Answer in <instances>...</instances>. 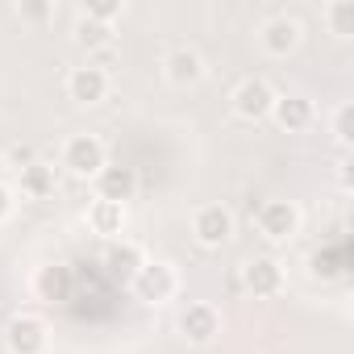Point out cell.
<instances>
[{
	"instance_id": "1",
	"label": "cell",
	"mask_w": 354,
	"mask_h": 354,
	"mask_svg": "<svg viewBox=\"0 0 354 354\" xmlns=\"http://www.w3.org/2000/svg\"><path fill=\"white\" fill-rule=\"evenodd\" d=\"M129 288H133V296L142 304H167V300H175V292H180V271H175L167 259H146L138 267V275L129 279Z\"/></svg>"
},
{
	"instance_id": "2",
	"label": "cell",
	"mask_w": 354,
	"mask_h": 354,
	"mask_svg": "<svg viewBox=\"0 0 354 354\" xmlns=\"http://www.w3.org/2000/svg\"><path fill=\"white\" fill-rule=\"evenodd\" d=\"M109 162V150L96 133H71L63 142V167L75 175V180H96Z\"/></svg>"
},
{
	"instance_id": "3",
	"label": "cell",
	"mask_w": 354,
	"mask_h": 354,
	"mask_svg": "<svg viewBox=\"0 0 354 354\" xmlns=\"http://www.w3.org/2000/svg\"><path fill=\"white\" fill-rule=\"evenodd\" d=\"M50 346V325L34 313H17L5 325V350L9 354H46Z\"/></svg>"
},
{
	"instance_id": "4",
	"label": "cell",
	"mask_w": 354,
	"mask_h": 354,
	"mask_svg": "<svg viewBox=\"0 0 354 354\" xmlns=\"http://www.w3.org/2000/svg\"><path fill=\"white\" fill-rule=\"evenodd\" d=\"M275 96H279V92H275L263 75H246V80L234 88L230 104H234V113H238L242 121H267V117H271Z\"/></svg>"
},
{
	"instance_id": "5",
	"label": "cell",
	"mask_w": 354,
	"mask_h": 354,
	"mask_svg": "<svg viewBox=\"0 0 354 354\" xmlns=\"http://www.w3.org/2000/svg\"><path fill=\"white\" fill-rule=\"evenodd\" d=\"M254 225H259V234L267 238V242H292L296 234H300V209L292 205V201H267L263 209H259V217H254Z\"/></svg>"
},
{
	"instance_id": "6",
	"label": "cell",
	"mask_w": 354,
	"mask_h": 354,
	"mask_svg": "<svg viewBox=\"0 0 354 354\" xmlns=\"http://www.w3.org/2000/svg\"><path fill=\"white\" fill-rule=\"evenodd\" d=\"M192 238L205 246V250H217L234 238V213L225 205H201L192 213Z\"/></svg>"
},
{
	"instance_id": "7",
	"label": "cell",
	"mask_w": 354,
	"mask_h": 354,
	"mask_svg": "<svg viewBox=\"0 0 354 354\" xmlns=\"http://www.w3.org/2000/svg\"><path fill=\"white\" fill-rule=\"evenodd\" d=\"M175 329H180V337L188 346H213L221 333V313L213 304H188L180 313V321H175Z\"/></svg>"
},
{
	"instance_id": "8",
	"label": "cell",
	"mask_w": 354,
	"mask_h": 354,
	"mask_svg": "<svg viewBox=\"0 0 354 354\" xmlns=\"http://www.w3.org/2000/svg\"><path fill=\"white\" fill-rule=\"evenodd\" d=\"M109 88H113L109 71H104V67H92V63H88V67H71V75H67V96H71L75 104H84V109L109 100Z\"/></svg>"
},
{
	"instance_id": "9",
	"label": "cell",
	"mask_w": 354,
	"mask_h": 354,
	"mask_svg": "<svg viewBox=\"0 0 354 354\" xmlns=\"http://www.w3.org/2000/svg\"><path fill=\"white\" fill-rule=\"evenodd\" d=\"M242 288H246L250 296H259V300L279 296V292H283V263L271 259V254L250 259V263L242 267Z\"/></svg>"
},
{
	"instance_id": "10",
	"label": "cell",
	"mask_w": 354,
	"mask_h": 354,
	"mask_svg": "<svg viewBox=\"0 0 354 354\" xmlns=\"http://www.w3.org/2000/svg\"><path fill=\"white\" fill-rule=\"evenodd\" d=\"M259 46H263L271 59H288V55L300 46V21L288 17V13L263 21V26H259Z\"/></svg>"
},
{
	"instance_id": "11",
	"label": "cell",
	"mask_w": 354,
	"mask_h": 354,
	"mask_svg": "<svg viewBox=\"0 0 354 354\" xmlns=\"http://www.w3.org/2000/svg\"><path fill=\"white\" fill-rule=\"evenodd\" d=\"M96 201H113V205H129L138 196V171L133 167H113L104 162V171L96 175Z\"/></svg>"
},
{
	"instance_id": "12",
	"label": "cell",
	"mask_w": 354,
	"mask_h": 354,
	"mask_svg": "<svg viewBox=\"0 0 354 354\" xmlns=\"http://www.w3.org/2000/svg\"><path fill=\"white\" fill-rule=\"evenodd\" d=\"M271 121H275L279 129H288V133H304V129L317 121V109H313L308 96L288 92V96H275V104H271Z\"/></svg>"
},
{
	"instance_id": "13",
	"label": "cell",
	"mask_w": 354,
	"mask_h": 354,
	"mask_svg": "<svg viewBox=\"0 0 354 354\" xmlns=\"http://www.w3.org/2000/svg\"><path fill=\"white\" fill-rule=\"evenodd\" d=\"M162 75H167V84H175V88H196V84L205 80V59H201V50L175 46V50L162 59Z\"/></svg>"
},
{
	"instance_id": "14",
	"label": "cell",
	"mask_w": 354,
	"mask_h": 354,
	"mask_svg": "<svg viewBox=\"0 0 354 354\" xmlns=\"http://www.w3.org/2000/svg\"><path fill=\"white\" fill-rule=\"evenodd\" d=\"M88 230L100 234V238H121L125 230V205H113V201H92L88 205Z\"/></svg>"
},
{
	"instance_id": "15",
	"label": "cell",
	"mask_w": 354,
	"mask_h": 354,
	"mask_svg": "<svg viewBox=\"0 0 354 354\" xmlns=\"http://www.w3.org/2000/svg\"><path fill=\"white\" fill-rule=\"evenodd\" d=\"M142 263H146L142 246H133V242H125V238H121V242H113V246L104 250V267H109L117 279H125V283L138 275V267H142Z\"/></svg>"
},
{
	"instance_id": "16",
	"label": "cell",
	"mask_w": 354,
	"mask_h": 354,
	"mask_svg": "<svg viewBox=\"0 0 354 354\" xmlns=\"http://www.w3.org/2000/svg\"><path fill=\"white\" fill-rule=\"evenodd\" d=\"M21 196H30V201H46V196H55V167H46V162H30V167H21Z\"/></svg>"
},
{
	"instance_id": "17",
	"label": "cell",
	"mask_w": 354,
	"mask_h": 354,
	"mask_svg": "<svg viewBox=\"0 0 354 354\" xmlns=\"http://www.w3.org/2000/svg\"><path fill=\"white\" fill-rule=\"evenodd\" d=\"M34 292L42 300H67L71 296V267H42L34 275Z\"/></svg>"
},
{
	"instance_id": "18",
	"label": "cell",
	"mask_w": 354,
	"mask_h": 354,
	"mask_svg": "<svg viewBox=\"0 0 354 354\" xmlns=\"http://www.w3.org/2000/svg\"><path fill=\"white\" fill-rule=\"evenodd\" d=\"M109 42H113V26L92 21V17H80V21H75V46H84L88 55H92V50H104Z\"/></svg>"
},
{
	"instance_id": "19",
	"label": "cell",
	"mask_w": 354,
	"mask_h": 354,
	"mask_svg": "<svg viewBox=\"0 0 354 354\" xmlns=\"http://www.w3.org/2000/svg\"><path fill=\"white\" fill-rule=\"evenodd\" d=\"M321 17H325L333 38H350L354 34V5H350V0H333V5H325Z\"/></svg>"
},
{
	"instance_id": "20",
	"label": "cell",
	"mask_w": 354,
	"mask_h": 354,
	"mask_svg": "<svg viewBox=\"0 0 354 354\" xmlns=\"http://www.w3.org/2000/svg\"><path fill=\"white\" fill-rule=\"evenodd\" d=\"M329 129H333V142H337L342 150H350V146H354V104H350V100L333 109V121H329Z\"/></svg>"
},
{
	"instance_id": "21",
	"label": "cell",
	"mask_w": 354,
	"mask_h": 354,
	"mask_svg": "<svg viewBox=\"0 0 354 354\" xmlns=\"http://www.w3.org/2000/svg\"><path fill=\"white\" fill-rule=\"evenodd\" d=\"M117 13H121V0H88L80 17H92V21H104V26H109Z\"/></svg>"
},
{
	"instance_id": "22",
	"label": "cell",
	"mask_w": 354,
	"mask_h": 354,
	"mask_svg": "<svg viewBox=\"0 0 354 354\" xmlns=\"http://www.w3.org/2000/svg\"><path fill=\"white\" fill-rule=\"evenodd\" d=\"M21 21H46V17H55V5H46V0H34V5H17L13 9Z\"/></svg>"
},
{
	"instance_id": "23",
	"label": "cell",
	"mask_w": 354,
	"mask_h": 354,
	"mask_svg": "<svg viewBox=\"0 0 354 354\" xmlns=\"http://www.w3.org/2000/svg\"><path fill=\"white\" fill-rule=\"evenodd\" d=\"M308 267H313V275H317V279H321V275H325V279L342 275V259H333V254H325V259H321V254H313V263H308Z\"/></svg>"
},
{
	"instance_id": "24",
	"label": "cell",
	"mask_w": 354,
	"mask_h": 354,
	"mask_svg": "<svg viewBox=\"0 0 354 354\" xmlns=\"http://www.w3.org/2000/svg\"><path fill=\"white\" fill-rule=\"evenodd\" d=\"M9 209H13V196H9L5 184H0V217H9Z\"/></svg>"
}]
</instances>
